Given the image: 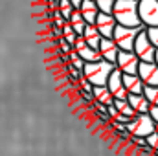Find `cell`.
Masks as SVG:
<instances>
[{
  "instance_id": "6da1fadb",
  "label": "cell",
  "mask_w": 158,
  "mask_h": 156,
  "mask_svg": "<svg viewBox=\"0 0 158 156\" xmlns=\"http://www.w3.org/2000/svg\"><path fill=\"white\" fill-rule=\"evenodd\" d=\"M114 18L118 20L119 26H127V28H140L145 30V26L140 20V13H138V0H118L112 11Z\"/></svg>"
},
{
  "instance_id": "7a4b0ae2",
  "label": "cell",
  "mask_w": 158,
  "mask_h": 156,
  "mask_svg": "<svg viewBox=\"0 0 158 156\" xmlns=\"http://www.w3.org/2000/svg\"><path fill=\"white\" fill-rule=\"evenodd\" d=\"M116 70V64L109 63V61H98V63H86L85 64V77L88 79L94 86H107L110 74Z\"/></svg>"
},
{
  "instance_id": "3957f363",
  "label": "cell",
  "mask_w": 158,
  "mask_h": 156,
  "mask_svg": "<svg viewBox=\"0 0 158 156\" xmlns=\"http://www.w3.org/2000/svg\"><path fill=\"white\" fill-rule=\"evenodd\" d=\"M156 123L155 119L149 116V114H136V116L131 119V123L127 125L129 132L132 136H138V138H147L151 136L153 132H156Z\"/></svg>"
},
{
  "instance_id": "277c9868",
  "label": "cell",
  "mask_w": 158,
  "mask_h": 156,
  "mask_svg": "<svg viewBox=\"0 0 158 156\" xmlns=\"http://www.w3.org/2000/svg\"><path fill=\"white\" fill-rule=\"evenodd\" d=\"M145 30H147V28H145ZM145 30H142V31L138 33L132 51L138 55V59H140L142 63H155V57H156L158 50L155 48V44L151 42V39H149V35H147Z\"/></svg>"
},
{
  "instance_id": "5b68a950",
  "label": "cell",
  "mask_w": 158,
  "mask_h": 156,
  "mask_svg": "<svg viewBox=\"0 0 158 156\" xmlns=\"http://www.w3.org/2000/svg\"><path fill=\"white\" fill-rule=\"evenodd\" d=\"M138 13L145 28L158 26V0H138Z\"/></svg>"
},
{
  "instance_id": "8992f818",
  "label": "cell",
  "mask_w": 158,
  "mask_h": 156,
  "mask_svg": "<svg viewBox=\"0 0 158 156\" xmlns=\"http://www.w3.org/2000/svg\"><path fill=\"white\" fill-rule=\"evenodd\" d=\"M142 30L140 28H127V26H119L114 31V37L112 39L116 40V44L119 46V50H127V51H132L134 50V42H136V37Z\"/></svg>"
},
{
  "instance_id": "52a82bcc",
  "label": "cell",
  "mask_w": 158,
  "mask_h": 156,
  "mask_svg": "<svg viewBox=\"0 0 158 156\" xmlns=\"http://www.w3.org/2000/svg\"><path fill=\"white\" fill-rule=\"evenodd\" d=\"M140 59L134 51H127V50H119L118 61H116V68L121 70L123 74H131V76H136L138 70H140Z\"/></svg>"
},
{
  "instance_id": "ba28073f",
  "label": "cell",
  "mask_w": 158,
  "mask_h": 156,
  "mask_svg": "<svg viewBox=\"0 0 158 156\" xmlns=\"http://www.w3.org/2000/svg\"><path fill=\"white\" fill-rule=\"evenodd\" d=\"M96 28L99 30V33L103 35V39H112L114 31L118 28V20L110 13H99L98 20H96Z\"/></svg>"
},
{
  "instance_id": "9c48e42d",
  "label": "cell",
  "mask_w": 158,
  "mask_h": 156,
  "mask_svg": "<svg viewBox=\"0 0 158 156\" xmlns=\"http://www.w3.org/2000/svg\"><path fill=\"white\" fill-rule=\"evenodd\" d=\"M107 86H109V90L112 92V96H114L116 99H127V97H129V92H127V88H125V84H123V72L118 70V68L110 74Z\"/></svg>"
},
{
  "instance_id": "30bf717a",
  "label": "cell",
  "mask_w": 158,
  "mask_h": 156,
  "mask_svg": "<svg viewBox=\"0 0 158 156\" xmlns=\"http://www.w3.org/2000/svg\"><path fill=\"white\" fill-rule=\"evenodd\" d=\"M74 50L81 55V59H83L85 63H98V61H101V59H103V57H101V53H99V50H94L92 46H88V44H86L85 37H77L76 44H74Z\"/></svg>"
},
{
  "instance_id": "8fae6325",
  "label": "cell",
  "mask_w": 158,
  "mask_h": 156,
  "mask_svg": "<svg viewBox=\"0 0 158 156\" xmlns=\"http://www.w3.org/2000/svg\"><path fill=\"white\" fill-rule=\"evenodd\" d=\"M138 76L145 86H158V66L156 63H140Z\"/></svg>"
},
{
  "instance_id": "7c38bea8",
  "label": "cell",
  "mask_w": 158,
  "mask_h": 156,
  "mask_svg": "<svg viewBox=\"0 0 158 156\" xmlns=\"http://www.w3.org/2000/svg\"><path fill=\"white\" fill-rule=\"evenodd\" d=\"M99 53H101L103 61H109V63L116 64L119 55V46L116 44L114 39H103L101 44H99Z\"/></svg>"
},
{
  "instance_id": "4fadbf2b",
  "label": "cell",
  "mask_w": 158,
  "mask_h": 156,
  "mask_svg": "<svg viewBox=\"0 0 158 156\" xmlns=\"http://www.w3.org/2000/svg\"><path fill=\"white\" fill-rule=\"evenodd\" d=\"M127 101L131 103V107L134 109L136 114H149V110H151V107H153V105L147 101V97H145L143 94H129Z\"/></svg>"
},
{
  "instance_id": "5bb4252c",
  "label": "cell",
  "mask_w": 158,
  "mask_h": 156,
  "mask_svg": "<svg viewBox=\"0 0 158 156\" xmlns=\"http://www.w3.org/2000/svg\"><path fill=\"white\" fill-rule=\"evenodd\" d=\"M92 96H94V101L99 103V105H103V107H110L116 101V97L112 96V92L109 90V86H94Z\"/></svg>"
},
{
  "instance_id": "9a60e30c",
  "label": "cell",
  "mask_w": 158,
  "mask_h": 156,
  "mask_svg": "<svg viewBox=\"0 0 158 156\" xmlns=\"http://www.w3.org/2000/svg\"><path fill=\"white\" fill-rule=\"evenodd\" d=\"M79 11H81V15H83V18H85V22H86V24H96L98 15L101 13L94 0H85Z\"/></svg>"
},
{
  "instance_id": "2e32d148",
  "label": "cell",
  "mask_w": 158,
  "mask_h": 156,
  "mask_svg": "<svg viewBox=\"0 0 158 156\" xmlns=\"http://www.w3.org/2000/svg\"><path fill=\"white\" fill-rule=\"evenodd\" d=\"M123 84H125L129 94H143V90H145V84H143V81L140 79L138 74L136 76L123 74Z\"/></svg>"
},
{
  "instance_id": "e0dca14e",
  "label": "cell",
  "mask_w": 158,
  "mask_h": 156,
  "mask_svg": "<svg viewBox=\"0 0 158 156\" xmlns=\"http://www.w3.org/2000/svg\"><path fill=\"white\" fill-rule=\"evenodd\" d=\"M85 40L88 46H92L94 50H99V44L103 40V35L99 33V30L96 28V24H86V30H85Z\"/></svg>"
},
{
  "instance_id": "ac0fdd59",
  "label": "cell",
  "mask_w": 158,
  "mask_h": 156,
  "mask_svg": "<svg viewBox=\"0 0 158 156\" xmlns=\"http://www.w3.org/2000/svg\"><path fill=\"white\" fill-rule=\"evenodd\" d=\"M70 24H72L74 31L77 33L79 37H83V35H85L86 22H85V18H83V15H81V11H79V9H76V11H74V15H72V18H70Z\"/></svg>"
},
{
  "instance_id": "d6986e66",
  "label": "cell",
  "mask_w": 158,
  "mask_h": 156,
  "mask_svg": "<svg viewBox=\"0 0 158 156\" xmlns=\"http://www.w3.org/2000/svg\"><path fill=\"white\" fill-rule=\"evenodd\" d=\"M74 11H76V7H74L72 0H59V13H61V17H63L66 22H70Z\"/></svg>"
},
{
  "instance_id": "ffe728a7",
  "label": "cell",
  "mask_w": 158,
  "mask_h": 156,
  "mask_svg": "<svg viewBox=\"0 0 158 156\" xmlns=\"http://www.w3.org/2000/svg\"><path fill=\"white\" fill-rule=\"evenodd\" d=\"M114 107L118 109V112H119V114H123V116H129V117L136 116L134 109L131 107V103H129L127 99H116V101H114Z\"/></svg>"
},
{
  "instance_id": "44dd1931",
  "label": "cell",
  "mask_w": 158,
  "mask_h": 156,
  "mask_svg": "<svg viewBox=\"0 0 158 156\" xmlns=\"http://www.w3.org/2000/svg\"><path fill=\"white\" fill-rule=\"evenodd\" d=\"M63 37L66 39V42H70L72 46L76 44V40H77L79 35L74 31V28H72V24H70V22H66V24L63 26Z\"/></svg>"
},
{
  "instance_id": "7402d4cb",
  "label": "cell",
  "mask_w": 158,
  "mask_h": 156,
  "mask_svg": "<svg viewBox=\"0 0 158 156\" xmlns=\"http://www.w3.org/2000/svg\"><path fill=\"white\" fill-rule=\"evenodd\" d=\"M143 96L147 97V101H149L153 107H158V86H145Z\"/></svg>"
},
{
  "instance_id": "603a6c76",
  "label": "cell",
  "mask_w": 158,
  "mask_h": 156,
  "mask_svg": "<svg viewBox=\"0 0 158 156\" xmlns=\"http://www.w3.org/2000/svg\"><path fill=\"white\" fill-rule=\"evenodd\" d=\"M94 2H96V6L99 7L101 13H110V15H112L114 6H116L118 0H94Z\"/></svg>"
},
{
  "instance_id": "cb8c5ba5",
  "label": "cell",
  "mask_w": 158,
  "mask_h": 156,
  "mask_svg": "<svg viewBox=\"0 0 158 156\" xmlns=\"http://www.w3.org/2000/svg\"><path fill=\"white\" fill-rule=\"evenodd\" d=\"M70 63L77 68L79 72H83V70H85V64H86V63L81 59V55H79L76 50H72V51H70Z\"/></svg>"
},
{
  "instance_id": "d4e9b609",
  "label": "cell",
  "mask_w": 158,
  "mask_h": 156,
  "mask_svg": "<svg viewBox=\"0 0 158 156\" xmlns=\"http://www.w3.org/2000/svg\"><path fill=\"white\" fill-rule=\"evenodd\" d=\"M145 142H147V147H151L155 153H158V132H153L151 136H147Z\"/></svg>"
},
{
  "instance_id": "484cf974",
  "label": "cell",
  "mask_w": 158,
  "mask_h": 156,
  "mask_svg": "<svg viewBox=\"0 0 158 156\" xmlns=\"http://www.w3.org/2000/svg\"><path fill=\"white\" fill-rule=\"evenodd\" d=\"M145 31H147V35H149V39H151V42L155 44V48L158 50V26H153V28H147Z\"/></svg>"
},
{
  "instance_id": "4316f807",
  "label": "cell",
  "mask_w": 158,
  "mask_h": 156,
  "mask_svg": "<svg viewBox=\"0 0 158 156\" xmlns=\"http://www.w3.org/2000/svg\"><path fill=\"white\" fill-rule=\"evenodd\" d=\"M149 116L155 119V123L158 125V107H151V110H149Z\"/></svg>"
},
{
  "instance_id": "83f0119b",
  "label": "cell",
  "mask_w": 158,
  "mask_h": 156,
  "mask_svg": "<svg viewBox=\"0 0 158 156\" xmlns=\"http://www.w3.org/2000/svg\"><path fill=\"white\" fill-rule=\"evenodd\" d=\"M83 2H85V0H72V4H74V7H76V9H81Z\"/></svg>"
},
{
  "instance_id": "f1b7e54d",
  "label": "cell",
  "mask_w": 158,
  "mask_h": 156,
  "mask_svg": "<svg viewBox=\"0 0 158 156\" xmlns=\"http://www.w3.org/2000/svg\"><path fill=\"white\" fill-rule=\"evenodd\" d=\"M155 63H156V66H158V51H156V57H155Z\"/></svg>"
},
{
  "instance_id": "f546056e",
  "label": "cell",
  "mask_w": 158,
  "mask_h": 156,
  "mask_svg": "<svg viewBox=\"0 0 158 156\" xmlns=\"http://www.w3.org/2000/svg\"><path fill=\"white\" fill-rule=\"evenodd\" d=\"M156 132H158V127H156Z\"/></svg>"
}]
</instances>
